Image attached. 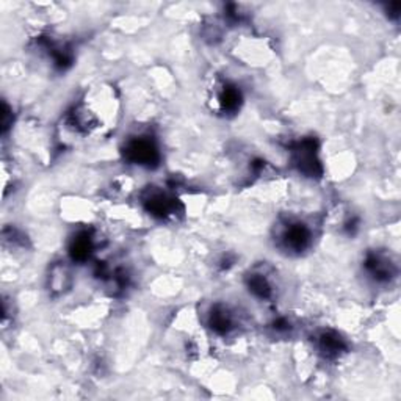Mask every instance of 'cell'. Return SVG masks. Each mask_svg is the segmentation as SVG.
Instances as JSON below:
<instances>
[{
    "label": "cell",
    "mask_w": 401,
    "mask_h": 401,
    "mask_svg": "<svg viewBox=\"0 0 401 401\" xmlns=\"http://www.w3.org/2000/svg\"><path fill=\"white\" fill-rule=\"evenodd\" d=\"M143 207L159 220H176L183 212L179 199L157 187H149L141 195Z\"/></svg>",
    "instance_id": "1"
},
{
    "label": "cell",
    "mask_w": 401,
    "mask_h": 401,
    "mask_svg": "<svg viewBox=\"0 0 401 401\" xmlns=\"http://www.w3.org/2000/svg\"><path fill=\"white\" fill-rule=\"evenodd\" d=\"M124 159L132 165L154 168L160 161V151L157 143L149 135H137L129 138L124 144Z\"/></svg>",
    "instance_id": "2"
},
{
    "label": "cell",
    "mask_w": 401,
    "mask_h": 401,
    "mask_svg": "<svg viewBox=\"0 0 401 401\" xmlns=\"http://www.w3.org/2000/svg\"><path fill=\"white\" fill-rule=\"evenodd\" d=\"M277 240L282 250L292 254H301L309 248L312 243V232L304 223L289 221L281 228V232L277 234Z\"/></svg>",
    "instance_id": "3"
},
{
    "label": "cell",
    "mask_w": 401,
    "mask_h": 401,
    "mask_svg": "<svg viewBox=\"0 0 401 401\" xmlns=\"http://www.w3.org/2000/svg\"><path fill=\"white\" fill-rule=\"evenodd\" d=\"M317 141L314 138H306L301 140L295 148H293V164L298 168L299 173L307 177H320L321 176V164L319 160Z\"/></svg>",
    "instance_id": "4"
},
{
    "label": "cell",
    "mask_w": 401,
    "mask_h": 401,
    "mask_svg": "<svg viewBox=\"0 0 401 401\" xmlns=\"http://www.w3.org/2000/svg\"><path fill=\"white\" fill-rule=\"evenodd\" d=\"M367 273L373 277L376 282H390L397 276V265L393 264L387 254L375 251L365 257L364 264Z\"/></svg>",
    "instance_id": "5"
},
{
    "label": "cell",
    "mask_w": 401,
    "mask_h": 401,
    "mask_svg": "<svg viewBox=\"0 0 401 401\" xmlns=\"http://www.w3.org/2000/svg\"><path fill=\"white\" fill-rule=\"evenodd\" d=\"M73 273L65 262H57L50 267L48 276V290L52 296H61L71 289Z\"/></svg>",
    "instance_id": "6"
},
{
    "label": "cell",
    "mask_w": 401,
    "mask_h": 401,
    "mask_svg": "<svg viewBox=\"0 0 401 401\" xmlns=\"http://www.w3.org/2000/svg\"><path fill=\"white\" fill-rule=\"evenodd\" d=\"M319 350L328 359H336L346 351V342L334 331H323L317 337Z\"/></svg>",
    "instance_id": "7"
},
{
    "label": "cell",
    "mask_w": 401,
    "mask_h": 401,
    "mask_svg": "<svg viewBox=\"0 0 401 401\" xmlns=\"http://www.w3.org/2000/svg\"><path fill=\"white\" fill-rule=\"evenodd\" d=\"M95 250V238L88 230L75 234L69 243V256L74 262H87Z\"/></svg>",
    "instance_id": "8"
},
{
    "label": "cell",
    "mask_w": 401,
    "mask_h": 401,
    "mask_svg": "<svg viewBox=\"0 0 401 401\" xmlns=\"http://www.w3.org/2000/svg\"><path fill=\"white\" fill-rule=\"evenodd\" d=\"M209 326L213 331V333H217L220 336H225L229 334L230 331L234 329V317L228 307L217 304L212 309L210 315H209Z\"/></svg>",
    "instance_id": "9"
},
{
    "label": "cell",
    "mask_w": 401,
    "mask_h": 401,
    "mask_svg": "<svg viewBox=\"0 0 401 401\" xmlns=\"http://www.w3.org/2000/svg\"><path fill=\"white\" fill-rule=\"evenodd\" d=\"M242 91L235 85H226L218 96V102L223 112L235 113L242 105Z\"/></svg>",
    "instance_id": "10"
},
{
    "label": "cell",
    "mask_w": 401,
    "mask_h": 401,
    "mask_svg": "<svg viewBox=\"0 0 401 401\" xmlns=\"http://www.w3.org/2000/svg\"><path fill=\"white\" fill-rule=\"evenodd\" d=\"M246 285L254 296L259 299H269L273 296V287L262 273H251L246 277Z\"/></svg>",
    "instance_id": "11"
},
{
    "label": "cell",
    "mask_w": 401,
    "mask_h": 401,
    "mask_svg": "<svg viewBox=\"0 0 401 401\" xmlns=\"http://www.w3.org/2000/svg\"><path fill=\"white\" fill-rule=\"evenodd\" d=\"M11 122H13L11 110L9 109V105L4 104V107H2V122H0V124H2V132L4 134L6 132V130H9V127L11 126Z\"/></svg>",
    "instance_id": "12"
},
{
    "label": "cell",
    "mask_w": 401,
    "mask_h": 401,
    "mask_svg": "<svg viewBox=\"0 0 401 401\" xmlns=\"http://www.w3.org/2000/svg\"><path fill=\"white\" fill-rule=\"evenodd\" d=\"M387 11H389V16L392 19H398L400 18V11H401V5L400 4H390L387 6Z\"/></svg>",
    "instance_id": "13"
}]
</instances>
